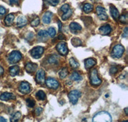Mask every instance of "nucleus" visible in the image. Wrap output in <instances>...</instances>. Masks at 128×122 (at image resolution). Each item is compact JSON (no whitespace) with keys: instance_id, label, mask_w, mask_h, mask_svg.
Segmentation results:
<instances>
[{"instance_id":"nucleus-1","label":"nucleus","mask_w":128,"mask_h":122,"mask_svg":"<svg viewBox=\"0 0 128 122\" xmlns=\"http://www.w3.org/2000/svg\"><path fill=\"white\" fill-rule=\"evenodd\" d=\"M112 120V118L111 115L106 111H101L98 112L97 114L94 116L92 121H106L111 122Z\"/></svg>"},{"instance_id":"nucleus-2","label":"nucleus","mask_w":128,"mask_h":122,"mask_svg":"<svg viewBox=\"0 0 128 122\" xmlns=\"http://www.w3.org/2000/svg\"><path fill=\"white\" fill-rule=\"evenodd\" d=\"M21 58H22V55L19 51H13L9 55L8 57V60L10 64H14L19 62Z\"/></svg>"},{"instance_id":"nucleus-3","label":"nucleus","mask_w":128,"mask_h":122,"mask_svg":"<svg viewBox=\"0 0 128 122\" xmlns=\"http://www.w3.org/2000/svg\"><path fill=\"white\" fill-rule=\"evenodd\" d=\"M82 96V93L78 90H73L68 94V98L70 102L73 105H75L78 102V100Z\"/></svg>"},{"instance_id":"nucleus-4","label":"nucleus","mask_w":128,"mask_h":122,"mask_svg":"<svg viewBox=\"0 0 128 122\" xmlns=\"http://www.w3.org/2000/svg\"><path fill=\"white\" fill-rule=\"evenodd\" d=\"M124 52V48L120 44H117L115 46L112 50V56L114 58H119L122 56Z\"/></svg>"},{"instance_id":"nucleus-5","label":"nucleus","mask_w":128,"mask_h":122,"mask_svg":"<svg viewBox=\"0 0 128 122\" xmlns=\"http://www.w3.org/2000/svg\"><path fill=\"white\" fill-rule=\"evenodd\" d=\"M90 81L94 86H99L102 82V80L98 77V71L96 69L92 70L90 73Z\"/></svg>"},{"instance_id":"nucleus-6","label":"nucleus","mask_w":128,"mask_h":122,"mask_svg":"<svg viewBox=\"0 0 128 122\" xmlns=\"http://www.w3.org/2000/svg\"><path fill=\"white\" fill-rule=\"evenodd\" d=\"M44 49L42 46L35 47L30 51V54L34 58H39L44 53Z\"/></svg>"},{"instance_id":"nucleus-7","label":"nucleus","mask_w":128,"mask_h":122,"mask_svg":"<svg viewBox=\"0 0 128 122\" xmlns=\"http://www.w3.org/2000/svg\"><path fill=\"white\" fill-rule=\"evenodd\" d=\"M19 90L24 95L28 94L31 91V86L29 83L27 82H22L19 86Z\"/></svg>"},{"instance_id":"nucleus-8","label":"nucleus","mask_w":128,"mask_h":122,"mask_svg":"<svg viewBox=\"0 0 128 122\" xmlns=\"http://www.w3.org/2000/svg\"><path fill=\"white\" fill-rule=\"evenodd\" d=\"M56 49L58 52L62 55H66L68 53L67 44L65 42H60L56 45Z\"/></svg>"},{"instance_id":"nucleus-9","label":"nucleus","mask_w":128,"mask_h":122,"mask_svg":"<svg viewBox=\"0 0 128 122\" xmlns=\"http://www.w3.org/2000/svg\"><path fill=\"white\" fill-rule=\"evenodd\" d=\"M96 12L100 20H107L108 16L106 13V10L104 7L101 6H98L96 8Z\"/></svg>"},{"instance_id":"nucleus-10","label":"nucleus","mask_w":128,"mask_h":122,"mask_svg":"<svg viewBox=\"0 0 128 122\" xmlns=\"http://www.w3.org/2000/svg\"><path fill=\"white\" fill-rule=\"evenodd\" d=\"M46 86L52 89H56L58 87H59V82L58 80L56 79H52V78H49L45 80Z\"/></svg>"},{"instance_id":"nucleus-11","label":"nucleus","mask_w":128,"mask_h":122,"mask_svg":"<svg viewBox=\"0 0 128 122\" xmlns=\"http://www.w3.org/2000/svg\"><path fill=\"white\" fill-rule=\"evenodd\" d=\"M36 80L37 83H38L39 84H42L45 82V71L42 69H40L36 72Z\"/></svg>"},{"instance_id":"nucleus-12","label":"nucleus","mask_w":128,"mask_h":122,"mask_svg":"<svg viewBox=\"0 0 128 122\" xmlns=\"http://www.w3.org/2000/svg\"><path fill=\"white\" fill-rule=\"evenodd\" d=\"M69 28H70V30L71 31L72 33L73 34H77L78 32L82 30V27L81 25H79L77 23H71L69 25Z\"/></svg>"},{"instance_id":"nucleus-13","label":"nucleus","mask_w":128,"mask_h":122,"mask_svg":"<svg viewBox=\"0 0 128 122\" xmlns=\"http://www.w3.org/2000/svg\"><path fill=\"white\" fill-rule=\"evenodd\" d=\"M16 98V96L13 93H4L0 95V100L3 101H8L10 100H14Z\"/></svg>"},{"instance_id":"nucleus-14","label":"nucleus","mask_w":128,"mask_h":122,"mask_svg":"<svg viewBox=\"0 0 128 122\" xmlns=\"http://www.w3.org/2000/svg\"><path fill=\"white\" fill-rule=\"evenodd\" d=\"M36 68H37V65L35 63H28L26 64V66H25V70L28 72V73H34L36 71Z\"/></svg>"},{"instance_id":"nucleus-15","label":"nucleus","mask_w":128,"mask_h":122,"mask_svg":"<svg viewBox=\"0 0 128 122\" xmlns=\"http://www.w3.org/2000/svg\"><path fill=\"white\" fill-rule=\"evenodd\" d=\"M99 30L102 35H106L110 34L111 32H112V28H111V26L110 25H104V26H100L99 28Z\"/></svg>"},{"instance_id":"nucleus-16","label":"nucleus","mask_w":128,"mask_h":122,"mask_svg":"<svg viewBox=\"0 0 128 122\" xmlns=\"http://www.w3.org/2000/svg\"><path fill=\"white\" fill-rule=\"evenodd\" d=\"M27 24V19L24 16H19L17 19V26L19 28H22Z\"/></svg>"},{"instance_id":"nucleus-17","label":"nucleus","mask_w":128,"mask_h":122,"mask_svg":"<svg viewBox=\"0 0 128 122\" xmlns=\"http://www.w3.org/2000/svg\"><path fill=\"white\" fill-rule=\"evenodd\" d=\"M52 14L51 12H46L44 13L42 17V21L44 24H50L51 22V18H52Z\"/></svg>"},{"instance_id":"nucleus-18","label":"nucleus","mask_w":128,"mask_h":122,"mask_svg":"<svg viewBox=\"0 0 128 122\" xmlns=\"http://www.w3.org/2000/svg\"><path fill=\"white\" fill-rule=\"evenodd\" d=\"M96 60L94 58H89L84 61V67L86 69H90L96 64Z\"/></svg>"},{"instance_id":"nucleus-19","label":"nucleus","mask_w":128,"mask_h":122,"mask_svg":"<svg viewBox=\"0 0 128 122\" xmlns=\"http://www.w3.org/2000/svg\"><path fill=\"white\" fill-rule=\"evenodd\" d=\"M110 13L112 16L115 20L118 19L119 18V12H118V10L114 6H110Z\"/></svg>"},{"instance_id":"nucleus-20","label":"nucleus","mask_w":128,"mask_h":122,"mask_svg":"<svg viewBox=\"0 0 128 122\" xmlns=\"http://www.w3.org/2000/svg\"><path fill=\"white\" fill-rule=\"evenodd\" d=\"M14 16L12 14L7 15L4 19V23L7 26H11L13 24L14 20Z\"/></svg>"},{"instance_id":"nucleus-21","label":"nucleus","mask_w":128,"mask_h":122,"mask_svg":"<svg viewBox=\"0 0 128 122\" xmlns=\"http://www.w3.org/2000/svg\"><path fill=\"white\" fill-rule=\"evenodd\" d=\"M19 70H20V69H19V67L18 66H12V67L10 68V70H9L10 75L12 76V77H15V76L17 75L18 74V73L19 72Z\"/></svg>"},{"instance_id":"nucleus-22","label":"nucleus","mask_w":128,"mask_h":122,"mask_svg":"<svg viewBox=\"0 0 128 122\" xmlns=\"http://www.w3.org/2000/svg\"><path fill=\"white\" fill-rule=\"evenodd\" d=\"M59 58L56 55H51L49 58H48V63L51 64H56L58 63Z\"/></svg>"},{"instance_id":"nucleus-23","label":"nucleus","mask_w":128,"mask_h":122,"mask_svg":"<svg viewBox=\"0 0 128 122\" xmlns=\"http://www.w3.org/2000/svg\"><path fill=\"white\" fill-rule=\"evenodd\" d=\"M70 79H71L72 80H73V81L78 82L82 80V76L80 75L78 73V72H74V73L70 75Z\"/></svg>"},{"instance_id":"nucleus-24","label":"nucleus","mask_w":128,"mask_h":122,"mask_svg":"<svg viewBox=\"0 0 128 122\" xmlns=\"http://www.w3.org/2000/svg\"><path fill=\"white\" fill-rule=\"evenodd\" d=\"M71 43L74 46L78 47L82 45V41L79 38L74 37L71 39Z\"/></svg>"},{"instance_id":"nucleus-25","label":"nucleus","mask_w":128,"mask_h":122,"mask_svg":"<svg viewBox=\"0 0 128 122\" xmlns=\"http://www.w3.org/2000/svg\"><path fill=\"white\" fill-rule=\"evenodd\" d=\"M20 118H21V113L20 112H19V111H18V112H16L12 116V118H10V121L12 122L18 121Z\"/></svg>"},{"instance_id":"nucleus-26","label":"nucleus","mask_w":128,"mask_h":122,"mask_svg":"<svg viewBox=\"0 0 128 122\" xmlns=\"http://www.w3.org/2000/svg\"><path fill=\"white\" fill-rule=\"evenodd\" d=\"M69 64H70V66L74 69L78 68L80 66V64H79L78 62L76 61L73 57H72V58L69 59Z\"/></svg>"},{"instance_id":"nucleus-27","label":"nucleus","mask_w":128,"mask_h":122,"mask_svg":"<svg viewBox=\"0 0 128 122\" xmlns=\"http://www.w3.org/2000/svg\"><path fill=\"white\" fill-rule=\"evenodd\" d=\"M36 97L38 100H44L46 99V94L43 91H38L37 93H36Z\"/></svg>"},{"instance_id":"nucleus-28","label":"nucleus","mask_w":128,"mask_h":122,"mask_svg":"<svg viewBox=\"0 0 128 122\" xmlns=\"http://www.w3.org/2000/svg\"><path fill=\"white\" fill-rule=\"evenodd\" d=\"M92 10H93V6L90 3H86L83 6V11L86 13H90Z\"/></svg>"},{"instance_id":"nucleus-29","label":"nucleus","mask_w":128,"mask_h":122,"mask_svg":"<svg viewBox=\"0 0 128 122\" xmlns=\"http://www.w3.org/2000/svg\"><path fill=\"white\" fill-rule=\"evenodd\" d=\"M67 74H68V70L66 68H64L63 69H62L59 72V76L61 79H64L67 77Z\"/></svg>"},{"instance_id":"nucleus-30","label":"nucleus","mask_w":128,"mask_h":122,"mask_svg":"<svg viewBox=\"0 0 128 122\" xmlns=\"http://www.w3.org/2000/svg\"><path fill=\"white\" fill-rule=\"evenodd\" d=\"M72 10L71 9H69L67 12L64 13V15L62 16V20L64 21L67 20L72 16Z\"/></svg>"},{"instance_id":"nucleus-31","label":"nucleus","mask_w":128,"mask_h":122,"mask_svg":"<svg viewBox=\"0 0 128 122\" xmlns=\"http://www.w3.org/2000/svg\"><path fill=\"white\" fill-rule=\"evenodd\" d=\"M38 36L41 39H46L48 36V32L45 30H40L38 33Z\"/></svg>"},{"instance_id":"nucleus-32","label":"nucleus","mask_w":128,"mask_h":122,"mask_svg":"<svg viewBox=\"0 0 128 122\" xmlns=\"http://www.w3.org/2000/svg\"><path fill=\"white\" fill-rule=\"evenodd\" d=\"M26 104H27V105H28L29 107H34L35 106V102L32 98H29L26 99Z\"/></svg>"},{"instance_id":"nucleus-33","label":"nucleus","mask_w":128,"mask_h":122,"mask_svg":"<svg viewBox=\"0 0 128 122\" xmlns=\"http://www.w3.org/2000/svg\"><path fill=\"white\" fill-rule=\"evenodd\" d=\"M48 35L51 36V37H53L55 36L56 35V30L53 27H50L48 30Z\"/></svg>"},{"instance_id":"nucleus-34","label":"nucleus","mask_w":128,"mask_h":122,"mask_svg":"<svg viewBox=\"0 0 128 122\" xmlns=\"http://www.w3.org/2000/svg\"><path fill=\"white\" fill-rule=\"evenodd\" d=\"M40 23V19L38 17H36V18L34 19L31 22V25L34 27H35V26H37Z\"/></svg>"},{"instance_id":"nucleus-35","label":"nucleus","mask_w":128,"mask_h":122,"mask_svg":"<svg viewBox=\"0 0 128 122\" xmlns=\"http://www.w3.org/2000/svg\"><path fill=\"white\" fill-rule=\"evenodd\" d=\"M120 21L123 23H128V16L127 15H122L119 18Z\"/></svg>"},{"instance_id":"nucleus-36","label":"nucleus","mask_w":128,"mask_h":122,"mask_svg":"<svg viewBox=\"0 0 128 122\" xmlns=\"http://www.w3.org/2000/svg\"><path fill=\"white\" fill-rule=\"evenodd\" d=\"M70 9V7H69V5L67 4H65L62 7H61V10L64 13H66V12H67V11H68V10Z\"/></svg>"},{"instance_id":"nucleus-37","label":"nucleus","mask_w":128,"mask_h":122,"mask_svg":"<svg viewBox=\"0 0 128 122\" xmlns=\"http://www.w3.org/2000/svg\"><path fill=\"white\" fill-rule=\"evenodd\" d=\"M46 2L51 5L52 6H56L59 3V0H46Z\"/></svg>"},{"instance_id":"nucleus-38","label":"nucleus","mask_w":128,"mask_h":122,"mask_svg":"<svg viewBox=\"0 0 128 122\" xmlns=\"http://www.w3.org/2000/svg\"><path fill=\"white\" fill-rule=\"evenodd\" d=\"M10 4L12 5H19V0H9Z\"/></svg>"},{"instance_id":"nucleus-39","label":"nucleus","mask_w":128,"mask_h":122,"mask_svg":"<svg viewBox=\"0 0 128 122\" xmlns=\"http://www.w3.org/2000/svg\"><path fill=\"white\" fill-rule=\"evenodd\" d=\"M42 110H43V109L41 107H38L37 108V109H36L35 112V114H36V116H39V115L41 114V112H42Z\"/></svg>"},{"instance_id":"nucleus-40","label":"nucleus","mask_w":128,"mask_h":122,"mask_svg":"<svg viewBox=\"0 0 128 122\" xmlns=\"http://www.w3.org/2000/svg\"><path fill=\"white\" fill-rule=\"evenodd\" d=\"M6 13V9L3 7H0V16H3Z\"/></svg>"},{"instance_id":"nucleus-41","label":"nucleus","mask_w":128,"mask_h":122,"mask_svg":"<svg viewBox=\"0 0 128 122\" xmlns=\"http://www.w3.org/2000/svg\"><path fill=\"white\" fill-rule=\"evenodd\" d=\"M117 71H118V69L116 68V67H112L111 68L110 70V72L112 74H115V73H116L117 72Z\"/></svg>"},{"instance_id":"nucleus-42","label":"nucleus","mask_w":128,"mask_h":122,"mask_svg":"<svg viewBox=\"0 0 128 122\" xmlns=\"http://www.w3.org/2000/svg\"><path fill=\"white\" fill-rule=\"evenodd\" d=\"M124 35H122V36L124 37H128V28H126L125 30H124Z\"/></svg>"},{"instance_id":"nucleus-43","label":"nucleus","mask_w":128,"mask_h":122,"mask_svg":"<svg viewBox=\"0 0 128 122\" xmlns=\"http://www.w3.org/2000/svg\"><path fill=\"white\" fill-rule=\"evenodd\" d=\"M65 39H66L65 36L63 34H60V35H58V39L59 40H64Z\"/></svg>"},{"instance_id":"nucleus-44","label":"nucleus","mask_w":128,"mask_h":122,"mask_svg":"<svg viewBox=\"0 0 128 122\" xmlns=\"http://www.w3.org/2000/svg\"><path fill=\"white\" fill-rule=\"evenodd\" d=\"M58 28H59V31H61L62 30V24L61 22L60 21H58Z\"/></svg>"},{"instance_id":"nucleus-45","label":"nucleus","mask_w":128,"mask_h":122,"mask_svg":"<svg viewBox=\"0 0 128 122\" xmlns=\"http://www.w3.org/2000/svg\"><path fill=\"white\" fill-rule=\"evenodd\" d=\"M3 73H4V70H3V68L0 66V75H2L3 74Z\"/></svg>"},{"instance_id":"nucleus-46","label":"nucleus","mask_w":128,"mask_h":122,"mask_svg":"<svg viewBox=\"0 0 128 122\" xmlns=\"http://www.w3.org/2000/svg\"><path fill=\"white\" fill-rule=\"evenodd\" d=\"M4 121H6V119H4L3 117L2 116H0V122H4Z\"/></svg>"},{"instance_id":"nucleus-47","label":"nucleus","mask_w":128,"mask_h":122,"mask_svg":"<svg viewBox=\"0 0 128 122\" xmlns=\"http://www.w3.org/2000/svg\"><path fill=\"white\" fill-rule=\"evenodd\" d=\"M124 110H125L126 114L128 115V108H125V109H124Z\"/></svg>"}]
</instances>
